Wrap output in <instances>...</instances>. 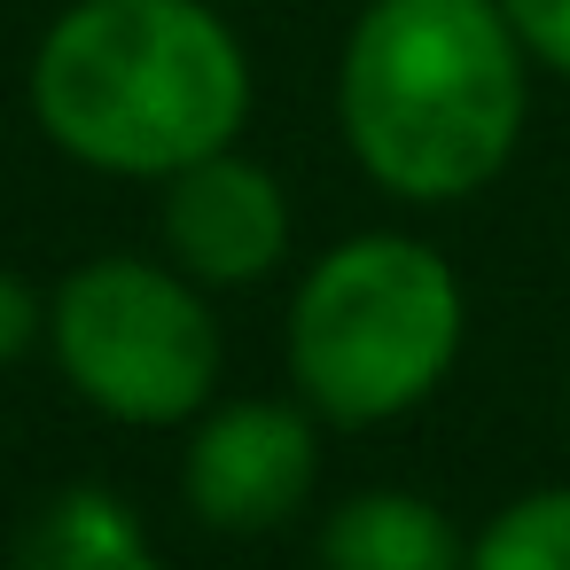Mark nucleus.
Wrapping results in <instances>:
<instances>
[{
  "instance_id": "6",
  "label": "nucleus",
  "mask_w": 570,
  "mask_h": 570,
  "mask_svg": "<svg viewBox=\"0 0 570 570\" xmlns=\"http://www.w3.org/2000/svg\"><path fill=\"white\" fill-rule=\"evenodd\" d=\"M165 243L180 258L188 282L204 289H235V282H266L289 258V196L266 165L219 149L188 173H173L165 196Z\"/></svg>"
},
{
  "instance_id": "2",
  "label": "nucleus",
  "mask_w": 570,
  "mask_h": 570,
  "mask_svg": "<svg viewBox=\"0 0 570 570\" xmlns=\"http://www.w3.org/2000/svg\"><path fill=\"white\" fill-rule=\"evenodd\" d=\"M360 173L406 204L476 196L523 134V40L500 0H367L336 63Z\"/></svg>"
},
{
  "instance_id": "10",
  "label": "nucleus",
  "mask_w": 570,
  "mask_h": 570,
  "mask_svg": "<svg viewBox=\"0 0 570 570\" xmlns=\"http://www.w3.org/2000/svg\"><path fill=\"white\" fill-rule=\"evenodd\" d=\"M32 344H40V297H32L9 266H0V367L24 360Z\"/></svg>"
},
{
  "instance_id": "4",
  "label": "nucleus",
  "mask_w": 570,
  "mask_h": 570,
  "mask_svg": "<svg viewBox=\"0 0 570 570\" xmlns=\"http://www.w3.org/2000/svg\"><path fill=\"white\" fill-rule=\"evenodd\" d=\"M56 360L110 422L165 430L219 391V321L149 258H95L56 289Z\"/></svg>"
},
{
  "instance_id": "3",
  "label": "nucleus",
  "mask_w": 570,
  "mask_h": 570,
  "mask_svg": "<svg viewBox=\"0 0 570 570\" xmlns=\"http://www.w3.org/2000/svg\"><path fill=\"white\" fill-rule=\"evenodd\" d=\"M461 321V282L430 243L360 235L305 274L289 305V375L336 422H391L445 383Z\"/></svg>"
},
{
  "instance_id": "9",
  "label": "nucleus",
  "mask_w": 570,
  "mask_h": 570,
  "mask_svg": "<svg viewBox=\"0 0 570 570\" xmlns=\"http://www.w3.org/2000/svg\"><path fill=\"white\" fill-rule=\"evenodd\" d=\"M500 9H508L523 56H539L547 71L570 79V0H500Z\"/></svg>"
},
{
  "instance_id": "7",
  "label": "nucleus",
  "mask_w": 570,
  "mask_h": 570,
  "mask_svg": "<svg viewBox=\"0 0 570 570\" xmlns=\"http://www.w3.org/2000/svg\"><path fill=\"white\" fill-rule=\"evenodd\" d=\"M453 523L414 492H360L321 531V570H461Z\"/></svg>"
},
{
  "instance_id": "8",
  "label": "nucleus",
  "mask_w": 570,
  "mask_h": 570,
  "mask_svg": "<svg viewBox=\"0 0 570 570\" xmlns=\"http://www.w3.org/2000/svg\"><path fill=\"white\" fill-rule=\"evenodd\" d=\"M461 570H570V492H531L500 508Z\"/></svg>"
},
{
  "instance_id": "5",
  "label": "nucleus",
  "mask_w": 570,
  "mask_h": 570,
  "mask_svg": "<svg viewBox=\"0 0 570 570\" xmlns=\"http://www.w3.org/2000/svg\"><path fill=\"white\" fill-rule=\"evenodd\" d=\"M313 469H321V445L297 406L235 399L188 445V508L212 531H274L305 508Z\"/></svg>"
},
{
  "instance_id": "1",
  "label": "nucleus",
  "mask_w": 570,
  "mask_h": 570,
  "mask_svg": "<svg viewBox=\"0 0 570 570\" xmlns=\"http://www.w3.org/2000/svg\"><path fill=\"white\" fill-rule=\"evenodd\" d=\"M40 134L126 180H173L235 149L250 56L204 0H71L32 56Z\"/></svg>"
}]
</instances>
